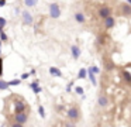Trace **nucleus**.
I'll return each instance as SVG.
<instances>
[{"label": "nucleus", "instance_id": "1", "mask_svg": "<svg viewBox=\"0 0 131 127\" xmlns=\"http://www.w3.org/2000/svg\"><path fill=\"white\" fill-rule=\"evenodd\" d=\"M23 112L30 113L28 104H27V102L24 100L23 97L16 96V99H14V113H23Z\"/></svg>", "mask_w": 131, "mask_h": 127}, {"label": "nucleus", "instance_id": "2", "mask_svg": "<svg viewBox=\"0 0 131 127\" xmlns=\"http://www.w3.org/2000/svg\"><path fill=\"white\" fill-rule=\"evenodd\" d=\"M66 117H68V120L76 123V121L80 119V109L76 106V104H72V106L66 110Z\"/></svg>", "mask_w": 131, "mask_h": 127}, {"label": "nucleus", "instance_id": "3", "mask_svg": "<svg viewBox=\"0 0 131 127\" xmlns=\"http://www.w3.org/2000/svg\"><path fill=\"white\" fill-rule=\"evenodd\" d=\"M28 114L30 113H27V112L14 113V114H13V120L17 121V123H20V124H26L27 121H28Z\"/></svg>", "mask_w": 131, "mask_h": 127}, {"label": "nucleus", "instance_id": "4", "mask_svg": "<svg viewBox=\"0 0 131 127\" xmlns=\"http://www.w3.org/2000/svg\"><path fill=\"white\" fill-rule=\"evenodd\" d=\"M49 16H51L52 18H58V17L61 16V8L57 3H51V4H49Z\"/></svg>", "mask_w": 131, "mask_h": 127}, {"label": "nucleus", "instance_id": "5", "mask_svg": "<svg viewBox=\"0 0 131 127\" xmlns=\"http://www.w3.org/2000/svg\"><path fill=\"white\" fill-rule=\"evenodd\" d=\"M97 14H99V17H100V18H103V20H104L106 17L111 16V8L108 7V6H102V7L99 8V11H97Z\"/></svg>", "mask_w": 131, "mask_h": 127}, {"label": "nucleus", "instance_id": "6", "mask_svg": "<svg viewBox=\"0 0 131 127\" xmlns=\"http://www.w3.org/2000/svg\"><path fill=\"white\" fill-rule=\"evenodd\" d=\"M21 18H23V24L24 25H30V24H32V16L28 13V11H23L21 13Z\"/></svg>", "mask_w": 131, "mask_h": 127}, {"label": "nucleus", "instance_id": "7", "mask_svg": "<svg viewBox=\"0 0 131 127\" xmlns=\"http://www.w3.org/2000/svg\"><path fill=\"white\" fill-rule=\"evenodd\" d=\"M120 13H121L123 16H131V6L128 4V3H123V4L120 6Z\"/></svg>", "mask_w": 131, "mask_h": 127}, {"label": "nucleus", "instance_id": "8", "mask_svg": "<svg viewBox=\"0 0 131 127\" xmlns=\"http://www.w3.org/2000/svg\"><path fill=\"white\" fill-rule=\"evenodd\" d=\"M114 24H116V20H114L113 16H108V17H106V18H104V28H106V30L113 28Z\"/></svg>", "mask_w": 131, "mask_h": 127}, {"label": "nucleus", "instance_id": "9", "mask_svg": "<svg viewBox=\"0 0 131 127\" xmlns=\"http://www.w3.org/2000/svg\"><path fill=\"white\" fill-rule=\"evenodd\" d=\"M97 104H99L100 107H106L108 104V97L106 95H103V93H100L99 97H97Z\"/></svg>", "mask_w": 131, "mask_h": 127}, {"label": "nucleus", "instance_id": "10", "mask_svg": "<svg viewBox=\"0 0 131 127\" xmlns=\"http://www.w3.org/2000/svg\"><path fill=\"white\" fill-rule=\"evenodd\" d=\"M121 76H123V79H124L125 83H127L128 86H131V73L128 72L127 69H124V71L121 72Z\"/></svg>", "mask_w": 131, "mask_h": 127}, {"label": "nucleus", "instance_id": "11", "mask_svg": "<svg viewBox=\"0 0 131 127\" xmlns=\"http://www.w3.org/2000/svg\"><path fill=\"white\" fill-rule=\"evenodd\" d=\"M71 51H72V56H73L75 59L79 58V55H80V48L78 47V45H72V47H71Z\"/></svg>", "mask_w": 131, "mask_h": 127}, {"label": "nucleus", "instance_id": "12", "mask_svg": "<svg viewBox=\"0 0 131 127\" xmlns=\"http://www.w3.org/2000/svg\"><path fill=\"white\" fill-rule=\"evenodd\" d=\"M49 73H51L52 76H58V78H61V76H62L61 69H59V68H57V66H51V68H49Z\"/></svg>", "mask_w": 131, "mask_h": 127}, {"label": "nucleus", "instance_id": "13", "mask_svg": "<svg viewBox=\"0 0 131 127\" xmlns=\"http://www.w3.org/2000/svg\"><path fill=\"white\" fill-rule=\"evenodd\" d=\"M75 20H76L78 23H85L86 21V17H85V14L83 13H75Z\"/></svg>", "mask_w": 131, "mask_h": 127}, {"label": "nucleus", "instance_id": "14", "mask_svg": "<svg viewBox=\"0 0 131 127\" xmlns=\"http://www.w3.org/2000/svg\"><path fill=\"white\" fill-rule=\"evenodd\" d=\"M86 76H88V69H85V68L79 69V73H78V78H79V79H85Z\"/></svg>", "mask_w": 131, "mask_h": 127}, {"label": "nucleus", "instance_id": "15", "mask_svg": "<svg viewBox=\"0 0 131 127\" xmlns=\"http://www.w3.org/2000/svg\"><path fill=\"white\" fill-rule=\"evenodd\" d=\"M88 76H89V79H90L92 85H94V86H96V85H97V81H96V75H94V73H92V72H89V71H88Z\"/></svg>", "mask_w": 131, "mask_h": 127}, {"label": "nucleus", "instance_id": "16", "mask_svg": "<svg viewBox=\"0 0 131 127\" xmlns=\"http://www.w3.org/2000/svg\"><path fill=\"white\" fill-rule=\"evenodd\" d=\"M6 89H9V83H7V81L0 79V90H6Z\"/></svg>", "mask_w": 131, "mask_h": 127}, {"label": "nucleus", "instance_id": "17", "mask_svg": "<svg viewBox=\"0 0 131 127\" xmlns=\"http://www.w3.org/2000/svg\"><path fill=\"white\" fill-rule=\"evenodd\" d=\"M37 3H38V0H24V4H26L27 7H34Z\"/></svg>", "mask_w": 131, "mask_h": 127}, {"label": "nucleus", "instance_id": "18", "mask_svg": "<svg viewBox=\"0 0 131 127\" xmlns=\"http://www.w3.org/2000/svg\"><path fill=\"white\" fill-rule=\"evenodd\" d=\"M114 68V64L113 62H108L107 59H104V69L106 71H111Z\"/></svg>", "mask_w": 131, "mask_h": 127}, {"label": "nucleus", "instance_id": "19", "mask_svg": "<svg viewBox=\"0 0 131 127\" xmlns=\"http://www.w3.org/2000/svg\"><path fill=\"white\" fill-rule=\"evenodd\" d=\"M7 83H9V86H17V85L21 83V79H12V81H9Z\"/></svg>", "mask_w": 131, "mask_h": 127}, {"label": "nucleus", "instance_id": "20", "mask_svg": "<svg viewBox=\"0 0 131 127\" xmlns=\"http://www.w3.org/2000/svg\"><path fill=\"white\" fill-rule=\"evenodd\" d=\"M88 71H89V72H92V73H94V75H97V73H100V72H102V71H100L97 66H90Z\"/></svg>", "mask_w": 131, "mask_h": 127}, {"label": "nucleus", "instance_id": "21", "mask_svg": "<svg viewBox=\"0 0 131 127\" xmlns=\"http://www.w3.org/2000/svg\"><path fill=\"white\" fill-rule=\"evenodd\" d=\"M9 127H24V124H20V123H17V121L12 120L9 123Z\"/></svg>", "mask_w": 131, "mask_h": 127}, {"label": "nucleus", "instance_id": "22", "mask_svg": "<svg viewBox=\"0 0 131 127\" xmlns=\"http://www.w3.org/2000/svg\"><path fill=\"white\" fill-rule=\"evenodd\" d=\"M7 38H9V37H7V34L4 33L3 30H2V31H0V41H2V42H3V41H7Z\"/></svg>", "mask_w": 131, "mask_h": 127}, {"label": "nucleus", "instance_id": "23", "mask_svg": "<svg viewBox=\"0 0 131 127\" xmlns=\"http://www.w3.org/2000/svg\"><path fill=\"white\" fill-rule=\"evenodd\" d=\"M4 25H6V18H3V17H0V31L4 28Z\"/></svg>", "mask_w": 131, "mask_h": 127}, {"label": "nucleus", "instance_id": "24", "mask_svg": "<svg viewBox=\"0 0 131 127\" xmlns=\"http://www.w3.org/2000/svg\"><path fill=\"white\" fill-rule=\"evenodd\" d=\"M65 127H76L75 126V121H71V120H68V121H65V124H63Z\"/></svg>", "mask_w": 131, "mask_h": 127}, {"label": "nucleus", "instance_id": "25", "mask_svg": "<svg viewBox=\"0 0 131 127\" xmlns=\"http://www.w3.org/2000/svg\"><path fill=\"white\" fill-rule=\"evenodd\" d=\"M38 113H40L41 117H45V110H44V107H42V106L38 107Z\"/></svg>", "mask_w": 131, "mask_h": 127}, {"label": "nucleus", "instance_id": "26", "mask_svg": "<svg viewBox=\"0 0 131 127\" xmlns=\"http://www.w3.org/2000/svg\"><path fill=\"white\" fill-rule=\"evenodd\" d=\"M75 92H76L78 95H83V87H80V86H76V87H75Z\"/></svg>", "mask_w": 131, "mask_h": 127}, {"label": "nucleus", "instance_id": "27", "mask_svg": "<svg viewBox=\"0 0 131 127\" xmlns=\"http://www.w3.org/2000/svg\"><path fill=\"white\" fill-rule=\"evenodd\" d=\"M2 75H3V59L0 56V79H2Z\"/></svg>", "mask_w": 131, "mask_h": 127}, {"label": "nucleus", "instance_id": "28", "mask_svg": "<svg viewBox=\"0 0 131 127\" xmlns=\"http://www.w3.org/2000/svg\"><path fill=\"white\" fill-rule=\"evenodd\" d=\"M38 83H40V81H37V79H35L34 82H31V85H30V86H31V89H32V87H37V86H40Z\"/></svg>", "mask_w": 131, "mask_h": 127}, {"label": "nucleus", "instance_id": "29", "mask_svg": "<svg viewBox=\"0 0 131 127\" xmlns=\"http://www.w3.org/2000/svg\"><path fill=\"white\" fill-rule=\"evenodd\" d=\"M32 90H34V93H40V92H41V90H42V89H41L40 86H37V87H32Z\"/></svg>", "mask_w": 131, "mask_h": 127}, {"label": "nucleus", "instance_id": "30", "mask_svg": "<svg viewBox=\"0 0 131 127\" xmlns=\"http://www.w3.org/2000/svg\"><path fill=\"white\" fill-rule=\"evenodd\" d=\"M72 85H73V82H71V83L66 86V92H71V87H72Z\"/></svg>", "mask_w": 131, "mask_h": 127}, {"label": "nucleus", "instance_id": "31", "mask_svg": "<svg viewBox=\"0 0 131 127\" xmlns=\"http://www.w3.org/2000/svg\"><path fill=\"white\" fill-rule=\"evenodd\" d=\"M30 76V73H23V75H21V79H27Z\"/></svg>", "mask_w": 131, "mask_h": 127}, {"label": "nucleus", "instance_id": "32", "mask_svg": "<svg viewBox=\"0 0 131 127\" xmlns=\"http://www.w3.org/2000/svg\"><path fill=\"white\" fill-rule=\"evenodd\" d=\"M3 6H6V0H0V7H3Z\"/></svg>", "mask_w": 131, "mask_h": 127}, {"label": "nucleus", "instance_id": "33", "mask_svg": "<svg viewBox=\"0 0 131 127\" xmlns=\"http://www.w3.org/2000/svg\"><path fill=\"white\" fill-rule=\"evenodd\" d=\"M2 48H3V44H2V41H0V55H2Z\"/></svg>", "mask_w": 131, "mask_h": 127}, {"label": "nucleus", "instance_id": "34", "mask_svg": "<svg viewBox=\"0 0 131 127\" xmlns=\"http://www.w3.org/2000/svg\"><path fill=\"white\" fill-rule=\"evenodd\" d=\"M127 2H128V3H130V6H131V0H127Z\"/></svg>", "mask_w": 131, "mask_h": 127}, {"label": "nucleus", "instance_id": "35", "mask_svg": "<svg viewBox=\"0 0 131 127\" xmlns=\"http://www.w3.org/2000/svg\"><path fill=\"white\" fill-rule=\"evenodd\" d=\"M2 127H6V126H4V124H3V126H2Z\"/></svg>", "mask_w": 131, "mask_h": 127}]
</instances>
